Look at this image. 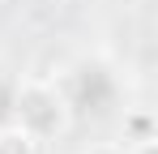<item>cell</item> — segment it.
Segmentation results:
<instances>
[{"label": "cell", "mask_w": 158, "mask_h": 154, "mask_svg": "<svg viewBox=\"0 0 158 154\" xmlns=\"http://www.w3.org/2000/svg\"><path fill=\"white\" fill-rule=\"evenodd\" d=\"M124 154H158V133H154V137H137V141H128Z\"/></svg>", "instance_id": "obj_4"}, {"label": "cell", "mask_w": 158, "mask_h": 154, "mask_svg": "<svg viewBox=\"0 0 158 154\" xmlns=\"http://www.w3.org/2000/svg\"><path fill=\"white\" fill-rule=\"evenodd\" d=\"M128 141H137V137H154V120L145 116V111H137V116H128Z\"/></svg>", "instance_id": "obj_3"}, {"label": "cell", "mask_w": 158, "mask_h": 154, "mask_svg": "<svg viewBox=\"0 0 158 154\" xmlns=\"http://www.w3.org/2000/svg\"><path fill=\"white\" fill-rule=\"evenodd\" d=\"M9 120H17L43 146V141H56V137L69 133L73 99L47 77H17L13 81V99H9Z\"/></svg>", "instance_id": "obj_1"}, {"label": "cell", "mask_w": 158, "mask_h": 154, "mask_svg": "<svg viewBox=\"0 0 158 154\" xmlns=\"http://www.w3.org/2000/svg\"><path fill=\"white\" fill-rule=\"evenodd\" d=\"M0 154H39V141L17 120H0Z\"/></svg>", "instance_id": "obj_2"}, {"label": "cell", "mask_w": 158, "mask_h": 154, "mask_svg": "<svg viewBox=\"0 0 158 154\" xmlns=\"http://www.w3.org/2000/svg\"><path fill=\"white\" fill-rule=\"evenodd\" d=\"M9 99H13V81H9V73L0 69V120H9Z\"/></svg>", "instance_id": "obj_5"}, {"label": "cell", "mask_w": 158, "mask_h": 154, "mask_svg": "<svg viewBox=\"0 0 158 154\" xmlns=\"http://www.w3.org/2000/svg\"><path fill=\"white\" fill-rule=\"evenodd\" d=\"M81 154H124V146L120 141H94V146H85Z\"/></svg>", "instance_id": "obj_6"}]
</instances>
